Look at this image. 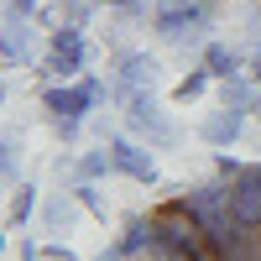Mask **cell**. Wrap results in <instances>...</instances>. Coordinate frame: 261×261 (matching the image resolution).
Segmentation results:
<instances>
[{
    "mask_svg": "<svg viewBox=\"0 0 261 261\" xmlns=\"http://www.w3.org/2000/svg\"><path fill=\"white\" fill-rule=\"evenodd\" d=\"M99 6H130V0H99Z\"/></svg>",
    "mask_w": 261,
    "mask_h": 261,
    "instance_id": "cell-9",
    "label": "cell"
},
{
    "mask_svg": "<svg viewBox=\"0 0 261 261\" xmlns=\"http://www.w3.org/2000/svg\"><path fill=\"white\" fill-rule=\"evenodd\" d=\"M209 68H214V73H230V68H235V53H225V47H209Z\"/></svg>",
    "mask_w": 261,
    "mask_h": 261,
    "instance_id": "cell-7",
    "label": "cell"
},
{
    "mask_svg": "<svg viewBox=\"0 0 261 261\" xmlns=\"http://www.w3.org/2000/svg\"><path fill=\"white\" fill-rule=\"evenodd\" d=\"M79 63H84V42H79V32H58L53 37V53H47V68L53 73H79Z\"/></svg>",
    "mask_w": 261,
    "mask_h": 261,
    "instance_id": "cell-4",
    "label": "cell"
},
{
    "mask_svg": "<svg viewBox=\"0 0 261 261\" xmlns=\"http://www.w3.org/2000/svg\"><path fill=\"white\" fill-rule=\"evenodd\" d=\"M89 99H94V84H79V89H68V94H47V110L63 125V136H73V125H79V115H84Z\"/></svg>",
    "mask_w": 261,
    "mask_h": 261,
    "instance_id": "cell-2",
    "label": "cell"
},
{
    "mask_svg": "<svg viewBox=\"0 0 261 261\" xmlns=\"http://www.w3.org/2000/svg\"><path fill=\"white\" fill-rule=\"evenodd\" d=\"M256 84H261V63H256Z\"/></svg>",
    "mask_w": 261,
    "mask_h": 261,
    "instance_id": "cell-10",
    "label": "cell"
},
{
    "mask_svg": "<svg viewBox=\"0 0 261 261\" xmlns=\"http://www.w3.org/2000/svg\"><path fill=\"white\" fill-rule=\"evenodd\" d=\"M94 261H261V162H220L130 214Z\"/></svg>",
    "mask_w": 261,
    "mask_h": 261,
    "instance_id": "cell-1",
    "label": "cell"
},
{
    "mask_svg": "<svg viewBox=\"0 0 261 261\" xmlns=\"http://www.w3.org/2000/svg\"><path fill=\"white\" fill-rule=\"evenodd\" d=\"M32 214V188H16V199H11V225H21Z\"/></svg>",
    "mask_w": 261,
    "mask_h": 261,
    "instance_id": "cell-6",
    "label": "cell"
},
{
    "mask_svg": "<svg viewBox=\"0 0 261 261\" xmlns=\"http://www.w3.org/2000/svg\"><path fill=\"white\" fill-rule=\"evenodd\" d=\"M110 167H120L125 178H136V183H151V178H157L151 157H146V151H136L130 141H115V146H110Z\"/></svg>",
    "mask_w": 261,
    "mask_h": 261,
    "instance_id": "cell-3",
    "label": "cell"
},
{
    "mask_svg": "<svg viewBox=\"0 0 261 261\" xmlns=\"http://www.w3.org/2000/svg\"><path fill=\"white\" fill-rule=\"evenodd\" d=\"M27 261H73V256L58 251V246H47V251H27Z\"/></svg>",
    "mask_w": 261,
    "mask_h": 261,
    "instance_id": "cell-8",
    "label": "cell"
},
{
    "mask_svg": "<svg viewBox=\"0 0 261 261\" xmlns=\"http://www.w3.org/2000/svg\"><path fill=\"white\" fill-rule=\"evenodd\" d=\"M204 136H209V141H230V136H235V115H220V120H209V125H204Z\"/></svg>",
    "mask_w": 261,
    "mask_h": 261,
    "instance_id": "cell-5",
    "label": "cell"
}]
</instances>
